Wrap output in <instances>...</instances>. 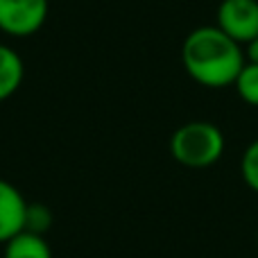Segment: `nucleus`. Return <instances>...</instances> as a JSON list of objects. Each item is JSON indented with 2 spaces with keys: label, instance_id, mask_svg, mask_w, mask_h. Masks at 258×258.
Wrapping results in <instances>:
<instances>
[{
  "label": "nucleus",
  "instance_id": "obj_1",
  "mask_svg": "<svg viewBox=\"0 0 258 258\" xmlns=\"http://www.w3.org/2000/svg\"><path fill=\"white\" fill-rule=\"evenodd\" d=\"M181 63L190 80L206 89L233 86L245 66L242 45L227 36L218 25L192 30L181 45Z\"/></svg>",
  "mask_w": 258,
  "mask_h": 258
},
{
  "label": "nucleus",
  "instance_id": "obj_2",
  "mask_svg": "<svg viewBox=\"0 0 258 258\" xmlns=\"http://www.w3.org/2000/svg\"><path fill=\"white\" fill-rule=\"evenodd\" d=\"M170 152H172L174 161L181 163L183 168H211L224 154V134L213 122H186L179 129H174L172 138H170Z\"/></svg>",
  "mask_w": 258,
  "mask_h": 258
},
{
  "label": "nucleus",
  "instance_id": "obj_3",
  "mask_svg": "<svg viewBox=\"0 0 258 258\" xmlns=\"http://www.w3.org/2000/svg\"><path fill=\"white\" fill-rule=\"evenodd\" d=\"M48 0H0V30L9 36H30L48 18Z\"/></svg>",
  "mask_w": 258,
  "mask_h": 258
},
{
  "label": "nucleus",
  "instance_id": "obj_4",
  "mask_svg": "<svg viewBox=\"0 0 258 258\" xmlns=\"http://www.w3.org/2000/svg\"><path fill=\"white\" fill-rule=\"evenodd\" d=\"M215 25L236 43H249L258 36V0H222Z\"/></svg>",
  "mask_w": 258,
  "mask_h": 258
},
{
  "label": "nucleus",
  "instance_id": "obj_5",
  "mask_svg": "<svg viewBox=\"0 0 258 258\" xmlns=\"http://www.w3.org/2000/svg\"><path fill=\"white\" fill-rule=\"evenodd\" d=\"M27 202L14 183L0 179V242L12 240L25 229Z\"/></svg>",
  "mask_w": 258,
  "mask_h": 258
},
{
  "label": "nucleus",
  "instance_id": "obj_6",
  "mask_svg": "<svg viewBox=\"0 0 258 258\" xmlns=\"http://www.w3.org/2000/svg\"><path fill=\"white\" fill-rule=\"evenodd\" d=\"M25 66H23L21 54L14 48L0 43V102L9 100L23 84Z\"/></svg>",
  "mask_w": 258,
  "mask_h": 258
},
{
  "label": "nucleus",
  "instance_id": "obj_7",
  "mask_svg": "<svg viewBox=\"0 0 258 258\" xmlns=\"http://www.w3.org/2000/svg\"><path fill=\"white\" fill-rule=\"evenodd\" d=\"M5 258H52V249L43 236L21 231L5 242Z\"/></svg>",
  "mask_w": 258,
  "mask_h": 258
},
{
  "label": "nucleus",
  "instance_id": "obj_8",
  "mask_svg": "<svg viewBox=\"0 0 258 258\" xmlns=\"http://www.w3.org/2000/svg\"><path fill=\"white\" fill-rule=\"evenodd\" d=\"M233 86H236L240 100H245L251 107H258V63L247 61L245 66H242L240 75L233 82Z\"/></svg>",
  "mask_w": 258,
  "mask_h": 258
},
{
  "label": "nucleus",
  "instance_id": "obj_9",
  "mask_svg": "<svg viewBox=\"0 0 258 258\" xmlns=\"http://www.w3.org/2000/svg\"><path fill=\"white\" fill-rule=\"evenodd\" d=\"M52 227V213H50L48 206L43 204H27L25 211V229L23 231H32L45 236V231Z\"/></svg>",
  "mask_w": 258,
  "mask_h": 258
},
{
  "label": "nucleus",
  "instance_id": "obj_10",
  "mask_svg": "<svg viewBox=\"0 0 258 258\" xmlns=\"http://www.w3.org/2000/svg\"><path fill=\"white\" fill-rule=\"evenodd\" d=\"M240 174L245 183L254 192H258V138L247 145L245 154L240 159Z\"/></svg>",
  "mask_w": 258,
  "mask_h": 258
},
{
  "label": "nucleus",
  "instance_id": "obj_11",
  "mask_svg": "<svg viewBox=\"0 0 258 258\" xmlns=\"http://www.w3.org/2000/svg\"><path fill=\"white\" fill-rule=\"evenodd\" d=\"M242 52H245V61L258 63V36L256 39H251L249 43L242 45Z\"/></svg>",
  "mask_w": 258,
  "mask_h": 258
}]
</instances>
